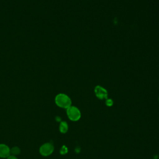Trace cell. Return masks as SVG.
Returning a JSON list of instances; mask_svg holds the SVG:
<instances>
[{
    "instance_id": "cell-1",
    "label": "cell",
    "mask_w": 159,
    "mask_h": 159,
    "mask_svg": "<svg viewBox=\"0 0 159 159\" xmlns=\"http://www.w3.org/2000/svg\"><path fill=\"white\" fill-rule=\"evenodd\" d=\"M55 104L60 107L67 109L71 106V100L68 96L63 93H60L55 96Z\"/></svg>"
},
{
    "instance_id": "cell-4",
    "label": "cell",
    "mask_w": 159,
    "mask_h": 159,
    "mask_svg": "<svg viewBox=\"0 0 159 159\" xmlns=\"http://www.w3.org/2000/svg\"><path fill=\"white\" fill-rule=\"evenodd\" d=\"M96 96L99 99H107V91L106 89L101 86H96L94 88Z\"/></svg>"
},
{
    "instance_id": "cell-3",
    "label": "cell",
    "mask_w": 159,
    "mask_h": 159,
    "mask_svg": "<svg viewBox=\"0 0 159 159\" xmlns=\"http://www.w3.org/2000/svg\"><path fill=\"white\" fill-rule=\"evenodd\" d=\"M54 151V146L50 142H47L42 144L39 148V152L43 157L50 155Z\"/></svg>"
},
{
    "instance_id": "cell-11",
    "label": "cell",
    "mask_w": 159,
    "mask_h": 159,
    "mask_svg": "<svg viewBox=\"0 0 159 159\" xmlns=\"http://www.w3.org/2000/svg\"><path fill=\"white\" fill-rule=\"evenodd\" d=\"M158 100H159V98H158Z\"/></svg>"
},
{
    "instance_id": "cell-6",
    "label": "cell",
    "mask_w": 159,
    "mask_h": 159,
    "mask_svg": "<svg viewBox=\"0 0 159 159\" xmlns=\"http://www.w3.org/2000/svg\"><path fill=\"white\" fill-rule=\"evenodd\" d=\"M68 125L67 122L65 121L61 122L60 124V126H59V130H60V132L65 134L68 131Z\"/></svg>"
},
{
    "instance_id": "cell-10",
    "label": "cell",
    "mask_w": 159,
    "mask_h": 159,
    "mask_svg": "<svg viewBox=\"0 0 159 159\" xmlns=\"http://www.w3.org/2000/svg\"><path fill=\"white\" fill-rule=\"evenodd\" d=\"M7 159H18V158L16 157V156H14V155H11L10 156H9V157L7 158Z\"/></svg>"
},
{
    "instance_id": "cell-5",
    "label": "cell",
    "mask_w": 159,
    "mask_h": 159,
    "mask_svg": "<svg viewBox=\"0 0 159 159\" xmlns=\"http://www.w3.org/2000/svg\"><path fill=\"white\" fill-rule=\"evenodd\" d=\"M11 155V149L6 144L0 143V157L1 158H7Z\"/></svg>"
},
{
    "instance_id": "cell-7",
    "label": "cell",
    "mask_w": 159,
    "mask_h": 159,
    "mask_svg": "<svg viewBox=\"0 0 159 159\" xmlns=\"http://www.w3.org/2000/svg\"><path fill=\"white\" fill-rule=\"evenodd\" d=\"M20 153V149L17 146L13 147L11 148V154L14 156H16Z\"/></svg>"
},
{
    "instance_id": "cell-8",
    "label": "cell",
    "mask_w": 159,
    "mask_h": 159,
    "mask_svg": "<svg viewBox=\"0 0 159 159\" xmlns=\"http://www.w3.org/2000/svg\"><path fill=\"white\" fill-rule=\"evenodd\" d=\"M67 152H68V148L65 146H63L60 150V153L61 155H64V154H66Z\"/></svg>"
},
{
    "instance_id": "cell-2",
    "label": "cell",
    "mask_w": 159,
    "mask_h": 159,
    "mask_svg": "<svg viewBox=\"0 0 159 159\" xmlns=\"http://www.w3.org/2000/svg\"><path fill=\"white\" fill-rule=\"evenodd\" d=\"M67 116L72 121H77L81 117V112L79 109L75 106H71L66 109Z\"/></svg>"
},
{
    "instance_id": "cell-9",
    "label": "cell",
    "mask_w": 159,
    "mask_h": 159,
    "mask_svg": "<svg viewBox=\"0 0 159 159\" xmlns=\"http://www.w3.org/2000/svg\"><path fill=\"white\" fill-rule=\"evenodd\" d=\"M106 104L107 106H112V104H113V101H112V100L111 99H106Z\"/></svg>"
}]
</instances>
